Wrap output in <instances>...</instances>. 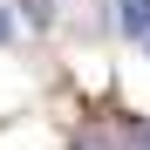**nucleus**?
<instances>
[{
    "instance_id": "f257e3e1",
    "label": "nucleus",
    "mask_w": 150,
    "mask_h": 150,
    "mask_svg": "<svg viewBox=\"0 0 150 150\" xmlns=\"http://www.w3.org/2000/svg\"><path fill=\"white\" fill-rule=\"evenodd\" d=\"M123 7V28L130 34H150V0H116Z\"/></svg>"
},
{
    "instance_id": "f03ea898",
    "label": "nucleus",
    "mask_w": 150,
    "mask_h": 150,
    "mask_svg": "<svg viewBox=\"0 0 150 150\" xmlns=\"http://www.w3.org/2000/svg\"><path fill=\"white\" fill-rule=\"evenodd\" d=\"M75 150H116V143H109V130H82V137H75Z\"/></svg>"
},
{
    "instance_id": "7ed1b4c3",
    "label": "nucleus",
    "mask_w": 150,
    "mask_h": 150,
    "mask_svg": "<svg viewBox=\"0 0 150 150\" xmlns=\"http://www.w3.org/2000/svg\"><path fill=\"white\" fill-rule=\"evenodd\" d=\"M0 41H7V14H0Z\"/></svg>"
},
{
    "instance_id": "20e7f679",
    "label": "nucleus",
    "mask_w": 150,
    "mask_h": 150,
    "mask_svg": "<svg viewBox=\"0 0 150 150\" xmlns=\"http://www.w3.org/2000/svg\"><path fill=\"white\" fill-rule=\"evenodd\" d=\"M143 41H150V34H143Z\"/></svg>"
}]
</instances>
